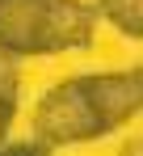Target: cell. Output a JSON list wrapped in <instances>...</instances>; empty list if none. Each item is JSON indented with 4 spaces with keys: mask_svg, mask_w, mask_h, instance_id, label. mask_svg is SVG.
<instances>
[{
    "mask_svg": "<svg viewBox=\"0 0 143 156\" xmlns=\"http://www.w3.org/2000/svg\"><path fill=\"white\" fill-rule=\"evenodd\" d=\"M143 110V68L131 72H101V76H72L42 93L34 110V135L63 148V144H89Z\"/></svg>",
    "mask_w": 143,
    "mask_h": 156,
    "instance_id": "6da1fadb",
    "label": "cell"
},
{
    "mask_svg": "<svg viewBox=\"0 0 143 156\" xmlns=\"http://www.w3.org/2000/svg\"><path fill=\"white\" fill-rule=\"evenodd\" d=\"M97 4L84 0H0V51L59 55L93 42Z\"/></svg>",
    "mask_w": 143,
    "mask_h": 156,
    "instance_id": "7a4b0ae2",
    "label": "cell"
},
{
    "mask_svg": "<svg viewBox=\"0 0 143 156\" xmlns=\"http://www.w3.org/2000/svg\"><path fill=\"white\" fill-rule=\"evenodd\" d=\"M97 17L131 38H143V0H97Z\"/></svg>",
    "mask_w": 143,
    "mask_h": 156,
    "instance_id": "3957f363",
    "label": "cell"
},
{
    "mask_svg": "<svg viewBox=\"0 0 143 156\" xmlns=\"http://www.w3.org/2000/svg\"><path fill=\"white\" fill-rule=\"evenodd\" d=\"M0 156H55V148H51V144H42V139L34 135V139H17V144H4V148H0Z\"/></svg>",
    "mask_w": 143,
    "mask_h": 156,
    "instance_id": "277c9868",
    "label": "cell"
},
{
    "mask_svg": "<svg viewBox=\"0 0 143 156\" xmlns=\"http://www.w3.org/2000/svg\"><path fill=\"white\" fill-rule=\"evenodd\" d=\"M13 114H17V101L0 93V148H4V139H9V127H13Z\"/></svg>",
    "mask_w": 143,
    "mask_h": 156,
    "instance_id": "5b68a950",
    "label": "cell"
},
{
    "mask_svg": "<svg viewBox=\"0 0 143 156\" xmlns=\"http://www.w3.org/2000/svg\"><path fill=\"white\" fill-rule=\"evenodd\" d=\"M122 156H143V139H131V144L122 148Z\"/></svg>",
    "mask_w": 143,
    "mask_h": 156,
    "instance_id": "8992f818",
    "label": "cell"
}]
</instances>
